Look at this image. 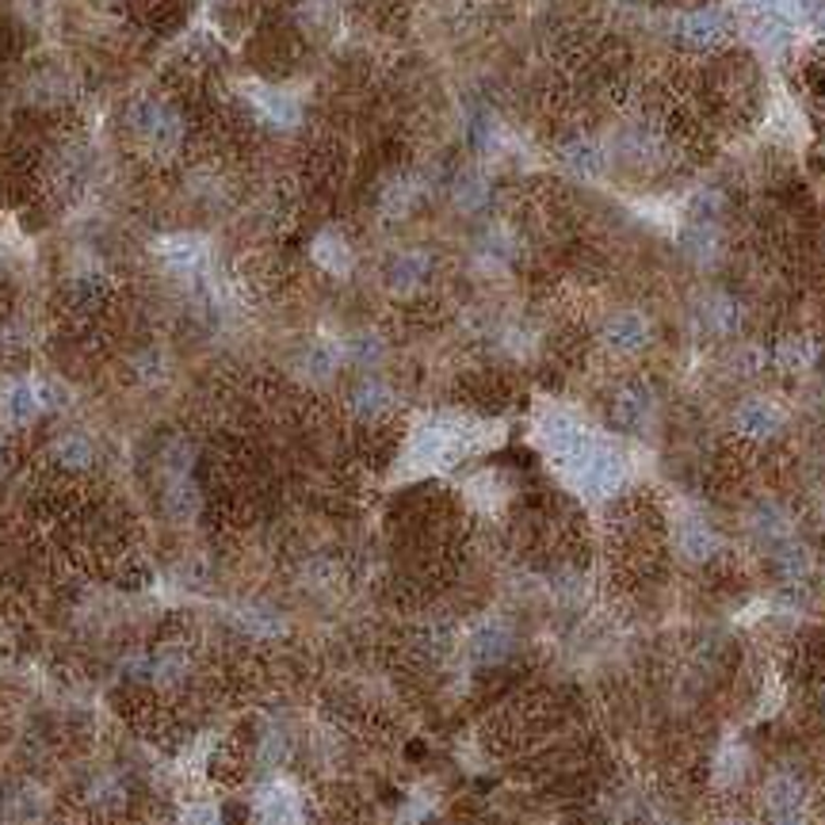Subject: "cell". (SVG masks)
<instances>
[{
  "instance_id": "obj_8",
  "label": "cell",
  "mask_w": 825,
  "mask_h": 825,
  "mask_svg": "<svg viewBox=\"0 0 825 825\" xmlns=\"http://www.w3.org/2000/svg\"><path fill=\"white\" fill-rule=\"evenodd\" d=\"M776 359H779V367H787V371H802V367H810V359H814V344L802 341V337H787V341L776 348Z\"/></svg>"
},
{
  "instance_id": "obj_10",
  "label": "cell",
  "mask_w": 825,
  "mask_h": 825,
  "mask_svg": "<svg viewBox=\"0 0 825 825\" xmlns=\"http://www.w3.org/2000/svg\"><path fill=\"white\" fill-rule=\"evenodd\" d=\"M741 772H746V753L741 749H726L719 761V779L722 784H734V779H741Z\"/></svg>"
},
{
  "instance_id": "obj_6",
  "label": "cell",
  "mask_w": 825,
  "mask_h": 825,
  "mask_svg": "<svg viewBox=\"0 0 825 825\" xmlns=\"http://www.w3.org/2000/svg\"><path fill=\"white\" fill-rule=\"evenodd\" d=\"M753 528H757V535H764L769 543H784L787 535H791V516H787L779 505H761L753 512Z\"/></svg>"
},
{
  "instance_id": "obj_4",
  "label": "cell",
  "mask_w": 825,
  "mask_h": 825,
  "mask_svg": "<svg viewBox=\"0 0 825 825\" xmlns=\"http://www.w3.org/2000/svg\"><path fill=\"white\" fill-rule=\"evenodd\" d=\"M776 570L784 581L799 585V581H807L810 573H814V555H810L807 547H799V543H787V547H779V555H776Z\"/></svg>"
},
{
  "instance_id": "obj_7",
  "label": "cell",
  "mask_w": 825,
  "mask_h": 825,
  "mask_svg": "<svg viewBox=\"0 0 825 825\" xmlns=\"http://www.w3.org/2000/svg\"><path fill=\"white\" fill-rule=\"evenodd\" d=\"M681 555L691 558V562H703V558L714 555V532L703 524H688L681 532Z\"/></svg>"
},
{
  "instance_id": "obj_5",
  "label": "cell",
  "mask_w": 825,
  "mask_h": 825,
  "mask_svg": "<svg viewBox=\"0 0 825 825\" xmlns=\"http://www.w3.org/2000/svg\"><path fill=\"white\" fill-rule=\"evenodd\" d=\"M646 321L638 318V314H623V318H615L611 321V329H608V341L615 344L619 352H635V348H643L646 344Z\"/></svg>"
},
{
  "instance_id": "obj_2",
  "label": "cell",
  "mask_w": 825,
  "mask_h": 825,
  "mask_svg": "<svg viewBox=\"0 0 825 825\" xmlns=\"http://www.w3.org/2000/svg\"><path fill=\"white\" fill-rule=\"evenodd\" d=\"M508 653H512V635H508V627H500V623H485L482 631L470 635V658H474L478 665H500Z\"/></svg>"
},
{
  "instance_id": "obj_12",
  "label": "cell",
  "mask_w": 825,
  "mask_h": 825,
  "mask_svg": "<svg viewBox=\"0 0 825 825\" xmlns=\"http://www.w3.org/2000/svg\"><path fill=\"white\" fill-rule=\"evenodd\" d=\"M776 825H802V817L795 814V817H776Z\"/></svg>"
},
{
  "instance_id": "obj_9",
  "label": "cell",
  "mask_w": 825,
  "mask_h": 825,
  "mask_svg": "<svg viewBox=\"0 0 825 825\" xmlns=\"http://www.w3.org/2000/svg\"><path fill=\"white\" fill-rule=\"evenodd\" d=\"M646 412H650V397L646 394H623L615 402V421L623 424V429H638V424L646 421Z\"/></svg>"
},
{
  "instance_id": "obj_11",
  "label": "cell",
  "mask_w": 825,
  "mask_h": 825,
  "mask_svg": "<svg viewBox=\"0 0 825 825\" xmlns=\"http://www.w3.org/2000/svg\"><path fill=\"white\" fill-rule=\"evenodd\" d=\"M807 80H810V88H814L817 96H825V65H814V69L807 73Z\"/></svg>"
},
{
  "instance_id": "obj_1",
  "label": "cell",
  "mask_w": 825,
  "mask_h": 825,
  "mask_svg": "<svg viewBox=\"0 0 825 825\" xmlns=\"http://www.w3.org/2000/svg\"><path fill=\"white\" fill-rule=\"evenodd\" d=\"M764 807H769L772 817H795L802 810V784L791 776V772H776L764 784Z\"/></svg>"
},
{
  "instance_id": "obj_3",
  "label": "cell",
  "mask_w": 825,
  "mask_h": 825,
  "mask_svg": "<svg viewBox=\"0 0 825 825\" xmlns=\"http://www.w3.org/2000/svg\"><path fill=\"white\" fill-rule=\"evenodd\" d=\"M738 429L746 436H772L779 429V409L764 397H753L738 409Z\"/></svg>"
}]
</instances>
